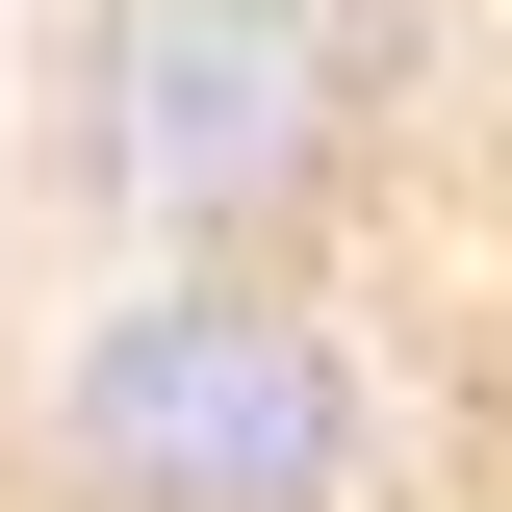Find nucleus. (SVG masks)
Listing matches in <instances>:
<instances>
[{
	"label": "nucleus",
	"mask_w": 512,
	"mask_h": 512,
	"mask_svg": "<svg viewBox=\"0 0 512 512\" xmlns=\"http://www.w3.org/2000/svg\"><path fill=\"white\" fill-rule=\"evenodd\" d=\"M52 512H410V384L333 308V256H103L26 359Z\"/></svg>",
	"instance_id": "obj_2"
},
{
	"label": "nucleus",
	"mask_w": 512,
	"mask_h": 512,
	"mask_svg": "<svg viewBox=\"0 0 512 512\" xmlns=\"http://www.w3.org/2000/svg\"><path fill=\"white\" fill-rule=\"evenodd\" d=\"M436 0H52L26 180L77 256H333L436 128Z\"/></svg>",
	"instance_id": "obj_1"
}]
</instances>
